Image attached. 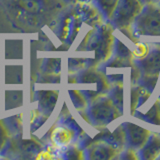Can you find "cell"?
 Wrapping results in <instances>:
<instances>
[{
  "label": "cell",
  "mask_w": 160,
  "mask_h": 160,
  "mask_svg": "<svg viewBox=\"0 0 160 160\" xmlns=\"http://www.w3.org/2000/svg\"><path fill=\"white\" fill-rule=\"evenodd\" d=\"M69 94L74 106L77 109H83L86 107V97L84 96V94L81 91H79V90H70Z\"/></svg>",
  "instance_id": "obj_16"
},
{
  "label": "cell",
  "mask_w": 160,
  "mask_h": 160,
  "mask_svg": "<svg viewBox=\"0 0 160 160\" xmlns=\"http://www.w3.org/2000/svg\"><path fill=\"white\" fill-rule=\"evenodd\" d=\"M131 29L136 37L160 36V4H144L142 10L134 19Z\"/></svg>",
  "instance_id": "obj_2"
},
{
  "label": "cell",
  "mask_w": 160,
  "mask_h": 160,
  "mask_svg": "<svg viewBox=\"0 0 160 160\" xmlns=\"http://www.w3.org/2000/svg\"><path fill=\"white\" fill-rule=\"evenodd\" d=\"M115 56L124 60H129V61H132L134 57L132 50H130L121 40H116L115 42Z\"/></svg>",
  "instance_id": "obj_15"
},
{
  "label": "cell",
  "mask_w": 160,
  "mask_h": 160,
  "mask_svg": "<svg viewBox=\"0 0 160 160\" xmlns=\"http://www.w3.org/2000/svg\"><path fill=\"white\" fill-rule=\"evenodd\" d=\"M142 2L144 4H147V3H160V0H142Z\"/></svg>",
  "instance_id": "obj_19"
},
{
  "label": "cell",
  "mask_w": 160,
  "mask_h": 160,
  "mask_svg": "<svg viewBox=\"0 0 160 160\" xmlns=\"http://www.w3.org/2000/svg\"><path fill=\"white\" fill-rule=\"evenodd\" d=\"M122 126L124 128L127 147L132 148L136 151H139L144 146V144L147 142L148 138L151 135L149 130L135 123L124 122Z\"/></svg>",
  "instance_id": "obj_6"
},
{
  "label": "cell",
  "mask_w": 160,
  "mask_h": 160,
  "mask_svg": "<svg viewBox=\"0 0 160 160\" xmlns=\"http://www.w3.org/2000/svg\"><path fill=\"white\" fill-rule=\"evenodd\" d=\"M87 114L92 125L96 127H105L121 116L122 112L109 96H100L91 101Z\"/></svg>",
  "instance_id": "obj_3"
},
{
  "label": "cell",
  "mask_w": 160,
  "mask_h": 160,
  "mask_svg": "<svg viewBox=\"0 0 160 160\" xmlns=\"http://www.w3.org/2000/svg\"><path fill=\"white\" fill-rule=\"evenodd\" d=\"M91 32L90 46L92 47V50H94L95 56L99 60H106L111 54L114 42L112 24L109 22L100 25L94 33L93 31Z\"/></svg>",
  "instance_id": "obj_5"
},
{
  "label": "cell",
  "mask_w": 160,
  "mask_h": 160,
  "mask_svg": "<svg viewBox=\"0 0 160 160\" xmlns=\"http://www.w3.org/2000/svg\"><path fill=\"white\" fill-rule=\"evenodd\" d=\"M133 116L138 117L150 124L160 125V100H156L152 106L148 109V111L145 113H140L136 111L133 114Z\"/></svg>",
  "instance_id": "obj_12"
},
{
  "label": "cell",
  "mask_w": 160,
  "mask_h": 160,
  "mask_svg": "<svg viewBox=\"0 0 160 160\" xmlns=\"http://www.w3.org/2000/svg\"><path fill=\"white\" fill-rule=\"evenodd\" d=\"M92 2L103 16L110 21L119 0H92Z\"/></svg>",
  "instance_id": "obj_13"
},
{
  "label": "cell",
  "mask_w": 160,
  "mask_h": 160,
  "mask_svg": "<svg viewBox=\"0 0 160 160\" xmlns=\"http://www.w3.org/2000/svg\"><path fill=\"white\" fill-rule=\"evenodd\" d=\"M143 6L142 0H119L109 22L119 30L130 28Z\"/></svg>",
  "instance_id": "obj_4"
},
{
  "label": "cell",
  "mask_w": 160,
  "mask_h": 160,
  "mask_svg": "<svg viewBox=\"0 0 160 160\" xmlns=\"http://www.w3.org/2000/svg\"><path fill=\"white\" fill-rule=\"evenodd\" d=\"M69 1H71V2H78V3H83V2H86L87 0H69Z\"/></svg>",
  "instance_id": "obj_20"
},
{
  "label": "cell",
  "mask_w": 160,
  "mask_h": 160,
  "mask_svg": "<svg viewBox=\"0 0 160 160\" xmlns=\"http://www.w3.org/2000/svg\"><path fill=\"white\" fill-rule=\"evenodd\" d=\"M9 7L23 24L41 26L62 9L63 0H11Z\"/></svg>",
  "instance_id": "obj_1"
},
{
  "label": "cell",
  "mask_w": 160,
  "mask_h": 160,
  "mask_svg": "<svg viewBox=\"0 0 160 160\" xmlns=\"http://www.w3.org/2000/svg\"><path fill=\"white\" fill-rule=\"evenodd\" d=\"M159 100H160V95H159Z\"/></svg>",
  "instance_id": "obj_21"
},
{
  "label": "cell",
  "mask_w": 160,
  "mask_h": 160,
  "mask_svg": "<svg viewBox=\"0 0 160 160\" xmlns=\"http://www.w3.org/2000/svg\"><path fill=\"white\" fill-rule=\"evenodd\" d=\"M139 158L144 160H154L160 157V134L151 133L147 142L138 151Z\"/></svg>",
  "instance_id": "obj_10"
},
{
  "label": "cell",
  "mask_w": 160,
  "mask_h": 160,
  "mask_svg": "<svg viewBox=\"0 0 160 160\" xmlns=\"http://www.w3.org/2000/svg\"><path fill=\"white\" fill-rule=\"evenodd\" d=\"M150 95H151V92L142 85H132L131 91H130V112L132 116L140 106L146 103L150 98Z\"/></svg>",
  "instance_id": "obj_11"
},
{
  "label": "cell",
  "mask_w": 160,
  "mask_h": 160,
  "mask_svg": "<svg viewBox=\"0 0 160 160\" xmlns=\"http://www.w3.org/2000/svg\"><path fill=\"white\" fill-rule=\"evenodd\" d=\"M134 63L139 67L141 74L149 76H159L160 73V45L159 47L148 51L141 59L135 60Z\"/></svg>",
  "instance_id": "obj_8"
},
{
  "label": "cell",
  "mask_w": 160,
  "mask_h": 160,
  "mask_svg": "<svg viewBox=\"0 0 160 160\" xmlns=\"http://www.w3.org/2000/svg\"><path fill=\"white\" fill-rule=\"evenodd\" d=\"M123 91L124 90H123L122 83L115 84L114 87L110 88V90L108 91V96L121 112H123V101H124Z\"/></svg>",
  "instance_id": "obj_14"
},
{
  "label": "cell",
  "mask_w": 160,
  "mask_h": 160,
  "mask_svg": "<svg viewBox=\"0 0 160 160\" xmlns=\"http://www.w3.org/2000/svg\"><path fill=\"white\" fill-rule=\"evenodd\" d=\"M8 140V133L6 128L4 127L2 121H0V151L3 150Z\"/></svg>",
  "instance_id": "obj_18"
},
{
  "label": "cell",
  "mask_w": 160,
  "mask_h": 160,
  "mask_svg": "<svg viewBox=\"0 0 160 160\" xmlns=\"http://www.w3.org/2000/svg\"><path fill=\"white\" fill-rule=\"evenodd\" d=\"M123 151L112 143H110L104 139H100L98 141L89 145L86 149L87 158L93 160H109L118 158V155Z\"/></svg>",
  "instance_id": "obj_7"
},
{
  "label": "cell",
  "mask_w": 160,
  "mask_h": 160,
  "mask_svg": "<svg viewBox=\"0 0 160 160\" xmlns=\"http://www.w3.org/2000/svg\"><path fill=\"white\" fill-rule=\"evenodd\" d=\"M74 138L75 131L65 125H59L55 127L50 135L51 143L56 148H66L73 142Z\"/></svg>",
  "instance_id": "obj_9"
},
{
  "label": "cell",
  "mask_w": 160,
  "mask_h": 160,
  "mask_svg": "<svg viewBox=\"0 0 160 160\" xmlns=\"http://www.w3.org/2000/svg\"><path fill=\"white\" fill-rule=\"evenodd\" d=\"M159 4H160V3H159Z\"/></svg>",
  "instance_id": "obj_22"
},
{
  "label": "cell",
  "mask_w": 160,
  "mask_h": 160,
  "mask_svg": "<svg viewBox=\"0 0 160 160\" xmlns=\"http://www.w3.org/2000/svg\"><path fill=\"white\" fill-rule=\"evenodd\" d=\"M148 51H149L148 46L145 43L141 41H136V40L133 42L132 53L134 57H136L137 59H141L148 53Z\"/></svg>",
  "instance_id": "obj_17"
}]
</instances>
